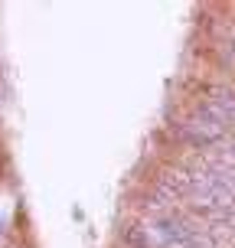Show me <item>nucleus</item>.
I'll list each match as a JSON object with an SVG mask.
<instances>
[{
	"label": "nucleus",
	"instance_id": "f257e3e1",
	"mask_svg": "<svg viewBox=\"0 0 235 248\" xmlns=\"http://www.w3.org/2000/svg\"><path fill=\"white\" fill-rule=\"evenodd\" d=\"M193 186H196V176L183 170V167H176V163H163L157 176H154V189H160L167 196L173 199H189L193 196Z\"/></svg>",
	"mask_w": 235,
	"mask_h": 248
},
{
	"label": "nucleus",
	"instance_id": "f03ea898",
	"mask_svg": "<svg viewBox=\"0 0 235 248\" xmlns=\"http://www.w3.org/2000/svg\"><path fill=\"white\" fill-rule=\"evenodd\" d=\"M121 242H124V248H150L154 245V235H150L147 222L144 225H124L121 229Z\"/></svg>",
	"mask_w": 235,
	"mask_h": 248
}]
</instances>
